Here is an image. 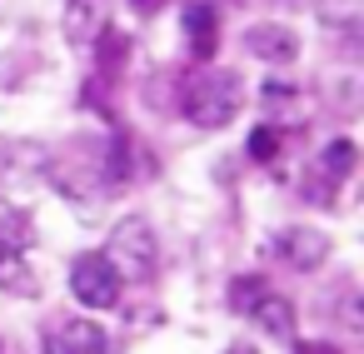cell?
Instances as JSON below:
<instances>
[{
    "instance_id": "1",
    "label": "cell",
    "mask_w": 364,
    "mask_h": 354,
    "mask_svg": "<svg viewBox=\"0 0 364 354\" xmlns=\"http://www.w3.org/2000/svg\"><path fill=\"white\" fill-rule=\"evenodd\" d=\"M245 105V80L235 70H200L185 95H180V110L195 130H225Z\"/></svg>"
},
{
    "instance_id": "2",
    "label": "cell",
    "mask_w": 364,
    "mask_h": 354,
    "mask_svg": "<svg viewBox=\"0 0 364 354\" xmlns=\"http://www.w3.org/2000/svg\"><path fill=\"white\" fill-rule=\"evenodd\" d=\"M100 254L110 259V269L120 274V284H150L155 269H160V240H155V230H150L145 215H125L110 230V240H105Z\"/></svg>"
},
{
    "instance_id": "3",
    "label": "cell",
    "mask_w": 364,
    "mask_h": 354,
    "mask_svg": "<svg viewBox=\"0 0 364 354\" xmlns=\"http://www.w3.org/2000/svg\"><path fill=\"white\" fill-rule=\"evenodd\" d=\"M120 274L110 269V259L100 254V250H90V254H80L75 264H70V294L85 304V309H115L120 304Z\"/></svg>"
},
{
    "instance_id": "4",
    "label": "cell",
    "mask_w": 364,
    "mask_h": 354,
    "mask_svg": "<svg viewBox=\"0 0 364 354\" xmlns=\"http://www.w3.org/2000/svg\"><path fill=\"white\" fill-rule=\"evenodd\" d=\"M269 250H274V259H284V269L309 274V269H319L329 259V235L324 230H309V225H284L269 240Z\"/></svg>"
},
{
    "instance_id": "5",
    "label": "cell",
    "mask_w": 364,
    "mask_h": 354,
    "mask_svg": "<svg viewBox=\"0 0 364 354\" xmlns=\"http://www.w3.org/2000/svg\"><path fill=\"white\" fill-rule=\"evenodd\" d=\"M245 50H250L255 60H264V65H294L299 36H294L289 26H279V21H259V26L245 31Z\"/></svg>"
},
{
    "instance_id": "6",
    "label": "cell",
    "mask_w": 364,
    "mask_h": 354,
    "mask_svg": "<svg viewBox=\"0 0 364 354\" xmlns=\"http://www.w3.org/2000/svg\"><path fill=\"white\" fill-rule=\"evenodd\" d=\"M55 349L60 354H120V344L95 324V319H65L60 324V334H55Z\"/></svg>"
},
{
    "instance_id": "7",
    "label": "cell",
    "mask_w": 364,
    "mask_h": 354,
    "mask_svg": "<svg viewBox=\"0 0 364 354\" xmlns=\"http://www.w3.org/2000/svg\"><path fill=\"white\" fill-rule=\"evenodd\" d=\"M90 50H95V70H100L105 80H115V75L130 65V36L115 31V26H100L95 41H90Z\"/></svg>"
},
{
    "instance_id": "8",
    "label": "cell",
    "mask_w": 364,
    "mask_h": 354,
    "mask_svg": "<svg viewBox=\"0 0 364 354\" xmlns=\"http://www.w3.org/2000/svg\"><path fill=\"white\" fill-rule=\"evenodd\" d=\"M250 319H255L269 339H294V304H289L284 294H274V289L259 294V304L250 309Z\"/></svg>"
},
{
    "instance_id": "9",
    "label": "cell",
    "mask_w": 364,
    "mask_h": 354,
    "mask_svg": "<svg viewBox=\"0 0 364 354\" xmlns=\"http://www.w3.org/2000/svg\"><path fill=\"white\" fill-rule=\"evenodd\" d=\"M60 31L75 50H85L100 31V0H65V16H60Z\"/></svg>"
},
{
    "instance_id": "10",
    "label": "cell",
    "mask_w": 364,
    "mask_h": 354,
    "mask_svg": "<svg viewBox=\"0 0 364 354\" xmlns=\"http://www.w3.org/2000/svg\"><path fill=\"white\" fill-rule=\"evenodd\" d=\"M354 165H359V145L339 135V140H329V145L319 150V165H314V170H319L329 185H344V180L354 175Z\"/></svg>"
},
{
    "instance_id": "11",
    "label": "cell",
    "mask_w": 364,
    "mask_h": 354,
    "mask_svg": "<svg viewBox=\"0 0 364 354\" xmlns=\"http://www.w3.org/2000/svg\"><path fill=\"white\" fill-rule=\"evenodd\" d=\"M185 41H190V50H195L200 60L215 50V6H210V0L185 6Z\"/></svg>"
},
{
    "instance_id": "12",
    "label": "cell",
    "mask_w": 364,
    "mask_h": 354,
    "mask_svg": "<svg viewBox=\"0 0 364 354\" xmlns=\"http://www.w3.org/2000/svg\"><path fill=\"white\" fill-rule=\"evenodd\" d=\"M31 245H36L31 215H21V210H6V215H0V259H6V254H26Z\"/></svg>"
},
{
    "instance_id": "13",
    "label": "cell",
    "mask_w": 364,
    "mask_h": 354,
    "mask_svg": "<svg viewBox=\"0 0 364 354\" xmlns=\"http://www.w3.org/2000/svg\"><path fill=\"white\" fill-rule=\"evenodd\" d=\"M0 289H11V294H36L41 289L31 264H26V254H6V259H0Z\"/></svg>"
},
{
    "instance_id": "14",
    "label": "cell",
    "mask_w": 364,
    "mask_h": 354,
    "mask_svg": "<svg viewBox=\"0 0 364 354\" xmlns=\"http://www.w3.org/2000/svg\"><path fill=\"white\" fill-rule=\"evenodd\" d=\"M264 289H269V284H264L259 274H240V279H230V309H235V314H250V309L259 304Z\"/></svg>"
},
{
    "instance_id": "15",
    "label": "cell",
    "mask_w": 364,
    "mask_h": 354,
    "mask_svg": "<svg viewBox=\"0 0 364 354\" xmlns=\"http://www.w3.org/2000/svg\"><path fill=\"white\" fill-rule=\"evenodd\" d=\"M324 95L334 100V110H344V115H349V110L359 105V75H354V70H344V75H334V80L324 85Z\"/></svg>"
},
{
    "instance_id": "16",
    "label": "cell",
    "mask_w": 364,
    "mask_h": 354,
    "mask_svg": "<svg viewBox=\"0 0 364 354\" xmlns=\"http://www.w3.org/2000/svg\"><path fill=\"white\" fill-rule=\"evenodd\" d=\"M245 150H250V160L269 165V160L279 155V130H274V125H255V130H250V145H245Z\"/></svg>"
},
{
    "instance_id": "17",
    "label": "cell",
    "mask_w": 364,
    "mask_h": 354,
    "mask_svg": "<svg viewBox=\"0 0 364 354\" xmlns=\"http://www.w3.org/2000/svg\"><path fill=\"white\" fill-rule=\"evenodd\" d=\"M294 354H339V349H334V344H314V339H309V344H294Z\"/></svg>"
},
{
    "instance_id": "18",
    "label": "cell",
    "mask_w": 364,
    "mask_h": 354,
    "mask_svg": "<svg viewBox=\"0 0 364 354\" xmlns=\"http://www.w3.org/2000/svg\"><path fill=\"white\" fill-rule=\"evenodd\" d=\"M135 11H140V16H155V11H160V0H135Z\"/></svg>"
},
{
    "instance_id": "19",
    "label": "cell",
    "mask_w": 364,
    "mask_h": 354,
    "mask_svg": "<svg viewBox=\"0 0 364 354\" xmlns=\"http://www.w3.org/2000/svg\"><path fill=\"white\" fill-rule=\"evenodd\" d=\"M225 354H259V349H255V344H230Z\"/></svg>"
},
{
    "instance_id": "20",
    "label": "cell",
    "mask_w": 364,
    "mask_h": 354,
    "mask_svg": "<svg viewBox=\"0 0 364 354\" xmlns=\"http://www.w3.org/2000/svg\"><path fill=\"white\" fill-rule=\"evenodd\" d=\"M46 354H60V349H55V339H50V344H46Z\"/></svg>"
},
{
    "instance_id": "21",
    "label": "cell",
    "mask_w": 364,
    "mask_h": 354,
    "mask_svg": "<svg viewBox=\"0 0 364 354\" xmlns=\"http://www.w3.org/2000/svg\"><path fill=\"white\" fill-rule=\"evenodd\" d=\"M0 354H6V339H0Z\"/></svg>"
}]
</instances>
